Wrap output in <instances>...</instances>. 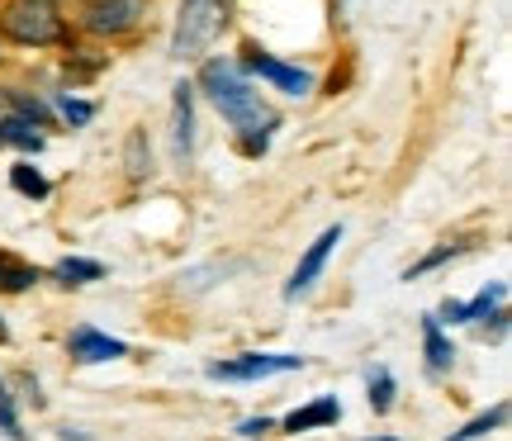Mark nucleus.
Wrapping results in <instances>:
<instances>
[{"mask_svg":"<svg viewBox=\"0 0 512 441\" xmlns=\"http://www.w3.org/2000/svg\"><path fill=\"white\" fill-rule=\"evenodd\" d=\"M200 86L204 95L219 105V114L233 124V129L247 138V152H266V138H271L275 129V114L261 105V95L242 81V72L233 67V62H204V72H200Z\"/></svg>","mask_w":512,"mask_h":441,"instance_id":"1","label":"nucleus"},{"mask_svg":"<svg viewBox=\"0 0 512 441\" xmlns=\"http://www.w3.org/2000/svg\"><path fill=\"white\" fill-rule=\"evenodd\" d=\"M0 34L10 43L24 48H48L62 38V15H57V0H10L5 15H0Z\"/></svg>","mask_w":512,"mask_h":441,"instance_id":"2","label":"nucleus"},{"mask_svg":"<svg viewBox=\"0 0 512 441\" xmlns=\"http://www.w3.org/2000/svg\"><path fill=\"white\" fill-rule=\"evenodd\" d=\"M228 24V0H181L176 10V34H171V53L176 57H200L219 29Z\"/></svg>","mask_w":512,"mask_h":441,"instance_id":"3","label":"nucleus"},{"mask_svg":"<svg viewBox=\"0 0 512 441\" xmlns=\"http://www.w3.org/2000/svg\"><path fill=\"white\" fill-rule=\"evenodd\" d=\"M143 10H147V0H86L81 5V24L95 38H114V34H128L143 19Z\"/></svg>","mask_w":512,"mask_h":441,"instance_id":"4","label":"nucleus"},{"mask_svg":"<svg viewBox=\"0 0 512 441\" xmlns=\"http://www.w3.org/2000/svg\"><path fill=\"white\" fill-rule=\"evenodd\" d=\"M299 366H304V356H290V351H271V356L247 351L238 361L209 366V380H266V375H290V370H299Z\"/></svg>","mask_w":512,"mask_h":441,"instance_id":"5","label":"nucleus"},{"mask_svg":"<svg viewBox=\"0 0 512 441\" xmlns=\"http://www.w3.org/2000/svg\"><path fill=\"white\" fill-rule=\"evenodd\" d=\"M337 242H342V223H332V228H323V233L313 238V247L304 252V257H299L290 285H285V299H299V294L313 290V280L323 276V266H328V257L337 252Z\"/></svg>","mask_w":512,"mask_h":441,"instance_id":"6","label":"nucleus"},{"mask_svg":"<svg viewBox=\"0 0 512 441\" xmlns=\"http://www.w3.org/2000/svg\"><path fill=\"white\" fill-rule=\"evenodd\" d=\"M242 67H247L252 76H261V81H271L275 91H285V95H309L313 91V72H304V67H285V62L266 57L261 48H247Z\"/></svg>","mask_w":512,"mask_h":441,"instance_id":"7","label":"nucleus"},{"mask_svg":"<svg viewBox=\"0 0 512 441\" xmlns=\"http://www.w3.org/2000/svg\"><path fill=\"white\" fill-rule=\"evenodd\" d=\"M67 351H72L76 361H86V366H95V361H119V356H128V347L119 342V337H110V332H95V328H76L72 337H67Z\"/></svg>","mask_w":512,"mask_h":441,"instance_id":"8","label":"nucleus"},{"mask_svg":"<svg viewBox=\"0 0 512 441\" xmlns=\"http://www.w3.org/2000/svg\"><path fill=\"white\" fill-rule=\"evenodd\" d=\"M342 418V404H337V394H323V399H313L309 408H294L290 418H285V432H313V427H332Z\"/></svg>","mask_w":512,"mask_h":441,"instance_id":"9","label":"nucleus"},{"mask_svg":"<svg viewBox=\"0 0 512 441\" xmlns=\"http://www.w3.org/2000/svg\"><path fill=\"white\" fill-rule=\"evenodd\" d=\"M422 351H427V366L432 370H451V361H456V347L446 342V332H441V318H422Z\"/></svg>","mask_w":512,"mask_h":441,"instance_id":"10","label":"nucleus"},{"mask_svg":"<svg viewBox=\"0 0 512 441\" xmlns=\"http://www.w3.org/2000/svg\"><path fill=\"white\" fill-rule=\"evenodd\" d=\"M498 299H503V285H484L470 304H446V309H441V318H446V323H475V318H484V313L494 309Z\"/></svg>","mask_w":512,"mask_h":441,"instance_id":"11","label":"nucleus"},{"mask_svg":"<svg viewBox=\"0 0 512 441\" xmlns=\"http://www.w3.org/2000/svg\"><path fill=\"white\" fill-rule=\"evenodd\" d=\"M195 147V110H190V86H176V157H190Z\"/></svg>","mask_w":512,"mask_h":441,"instance_id":"12","label":"nucleus"},{"mask_svg":"<svg viewBox=\"0 0 512 441\" xmlns=\"http://www.w3.org/2000/svg\"><path fill=\"white\" fill-rule=\"evenodd\" d=\"M0 143H15L19 152H43V133L15 114V119H0Z\"/></svg>","mask_w":512,"mask_h":441,"instance_id":"13","label":"nucleus"},{"mask_svg":"<svg viewBox=\"0 0 512 441\" xmlns=\"http://www.w3.org/2000/svg\"><path fill=\"white\" fill-rule=\"evenodd\" d=\"M62 285H91V280L105 276V266L100 261H86V257H67V261H57V271H53Z\"/></svg>","mask_w":512,"mask_h":441,"instance_id":"14","label":"nucleus"},{"mask_svg":"<svg viewBox=\"0 0 512 441\" xmlns=\"http://www.w3.org/2000/svg\"><path fill=\"white\" fill-rule=\"evenodd\" d=\"M503 418H508V404H494L489 413H479L475 423H465L460 432H451V441H479V437H489L494 427H503Z\"/></svg>","mask_w":512,"mask_h":441,"instance_id":"15","label":"nucleus"},{"mask_svg":"<svg viewBox=\"0 0 512 441\" xmlns=\"http://www.w3.org/2000/svg\"><path fill=\"white\" fill-rule=\"evenodd\" d=\"M10 185H15L19 195H24V200H48V181H43V176H38L34 166H10Z\"/></svg>","mask_w":512,"mask_h":441,"instance_id":"16","label":"nucleus"},{"mask_svg":"<svg viewBox=\"0 0 512 441\" xmlns=\"http://www.w3.org/2000/svg\"><path fill=\"white\" fill-rule=\"evenodd\" d=\"M34 280H38L34 266H24V261L0 257V290H29Z\"/></svg>","mask_w":512,"mask_h":441,"instance_id":"17","label":"nucleus"},{"mask_svg":"<svg viewBox=\"0 0 512 441\" xmlns=\"http://www.w3.org/2000/svg\"><path fill=\"white\" fill-rule=\"evenodd\" d=\"M389 404H394V375L389 370H370V408L384 413Z\"/></svg>","mask_w":512,"mask_h":441,"instance_id":"18","label":"nucleus"},{"mask_svg":"<svg viewBox=\"0 0 512 441\" xmlns=\"http://www.w3.org/2000/svg\"><path fill=\"white\" fill-rule=\"evenodd\" d=\"M128 171H133V176H147V171H152V147H147L143 133L128 138Z\"/></svg>","mask_w":512,"mask_h":441,"instance_id":"19","label":"nucleus"},{"mask_svg":"<svg viewBox=\"0 0 512 441\" xmlns=\"http://www.w3.org/2000/svg\"><path fill=\"white\" fill-rule=\"evenodd\" d=\"M0 432H5V437H24V432H19V418H15V408H10V394H5V385H0Z\"/></svg>","mask_w":512,"mask_h":441,"instance_id":"20","label":"nucleus"},{"mask_svg":"<svg viewBox=\"0 0 512 441\" xmlns=\"http://www.w3.org/2000/svg\"><path fill=\"white\" fill-rule=\"evenodd\" d=\"M62 114L72 119V124H86L95 114V105H86V100H72V95H62Z\"/></svg>","mask_w":512,"mask_h":441,"instance_id":"21","label":"nucleus"},{"mask_svg":"<svg viewBox=\"0 0 512 441\" xmlns=\"http://www.w3.org/2000/svg\"><path fill=\"white\" fill-rule=\"evenodd\" d=\"M238 432H242V437H261V432H271V418H247Z\"/></svg>","mask_w":512,"mask_h":441,"instance_id":"22","label":"nucleus"},{"mask_svg":"<svg viewBox=\"0 0 512 441\" xmlns=\"http://www.w3.org/2000/svg\"><path fill=\"white\" fill-rule=\"evenodd\" d=\"M5 337H10V332H5V323H0V342H5Z\"/></svg>","mask_w":512,"mask_h":441,"instance_id":"23","label":"nucleus"},{"mask_svg":"<svg viewBox=\"0 0 512 441\" xmlns=\"http://www.w3.org/2000/svg\"><path fill=\"white\" fill-rule=\"evenodd\" d=\"M375 441H394V437H375Z\"/></svg>","mask_w":512,"mask_h":441,"instance_id":"24","label":"nucleus"}]
</instances>
